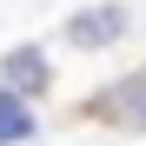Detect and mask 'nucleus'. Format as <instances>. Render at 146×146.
Listing matches in <instances>:
<instances>
[{"label":"nucleus","instance_id":"1","mask_svg":"<svg viewBox=\"0 0 146 146\" xmlns=\"http://www.w3.org/2000/svg\"><path fill=\"white\" fill-rule=\"evenodd\" d=\"M126 27H133V13L119 7V0H100V7H80L60 27V40L66 46H80V53H100V46H113V40H126Z\"/></svg>","mask_w":146,"mask_h":146},{"label":"nucleus","instance_id":"2","mask_svg":"<svg viewBox=\"0 0 146 146\" xmlns=\"http://www.w3.org/2000/svg\"><path fill=\"white\" fill-rule=\"evenodd\" d=\"M86 113H100V119H113V126H126V133H146V66L126 73V80H113L106 93H93Z\"/></svg>","mask_w":146,"mask_h":146},{"label":"nucleus","instance_id":"3","mask_svg":"<svg viewBox=\"0 0 146 146\" xmlns=\"http://www.w3.org/2000/svg\"><path fill=\"white\" fill-rule=\"evenodd\" d=\"M0 86H7V93H20V100L46 93V86H53V66H46V46H33V40L7 46V53H0Z\"/></svg>","mask_w":146,"mask_h":146},{"label":"nucleus","instance_id":"4","mask_svg":"<svg viewBox=\"0 0 146 146\" xmlns=\"http://www.w3.org/2000/svg\"><path fill=\"white\" fill-rule=\"evenodd\" d=\"M33 133H40L33 106L20 100V93H7V86H0V146H20V139H33Z\"/></svg>","mask_w":146,"mask_h":146}]
</instances>
